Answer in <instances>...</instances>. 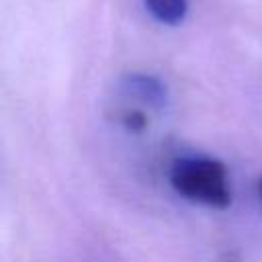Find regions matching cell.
I'll list each match as a JSON object with an SVG mask.
<instances>
[{
  "label": "cell",
  "mask_w": 262,
  "mask_h": 262,
  "mask_svg": "<svg viewBox=\"0 0 262 262\" xmlns=\"http://www.w3.org/2000/svg\"><path fill=\"white\" fill-rule=\"evenodd\" d=\"M170 184L180 196L199 205L225 209L231 203L227 170L213 158H178L170 168Z\"/></svg>",
  "instance_id": "6da1fadb"
},
{
  "label": "cell",
  "mask_w": 262,
  "mask_h": 262,
  "mask_svg": "<svg viewBox=\"0 0 262 262\" xmlns=\"http://www.w3.org/2000/svg\"><path fill=\"white\" fill-rule=\"evenodd\" d=\"M123 88L131 94L137 96L139 100L151 104V106H162L166 102V88L164 84L154 78V76H145V74H131L125 78Z\"/></svg>",
  "instance_id": "7a4b0ae2"
},
{
  "label": "cell",
  "mask_w": 262,
  "mask_h": 262,
  "mask_svg": "<svg viewBox=\"0 0 262 262\" xmlns=\"http://www.w3.org/2000/svg\"><path fill=\"white\" fill-rule=\"evenodd\" d=\"M147 12L162 25L176 27L186 18L188 0H143Z\"/></svg>",
  "instance_id": "3957f363"
},
{
  "label": "cell",
  "mask_w": 262,
  "mask_h": 262,
  "mask_svg": "<svg viewBox=\"0 0 262 262\" xmlns=\"http://www.w3.org/2000/svg\"><path fill=\"white\" fill-rule=\"evenodd\" d=\"M143 123H145V119H143L139 113H133V115H129V117H127V125H129L131 129H141V127H143Z\"/></svg>",
  "instance_id": "277c9868"
},
{
  "label": "cell",
  "mask_w": 262,
  "mask_h": 262,
  "mask_svg": "<svg viewBox=\"0 0 262 262\" xmlns=\"http://www.w3.org/2000/svg\"><path fill=\"white\" fill-rule=\"evenodd\" d=\"M258 190H260V199H262V180H260V186H258Z\"/></svg>",
  "instance_id": "5b68a950"
}]
</instances>
